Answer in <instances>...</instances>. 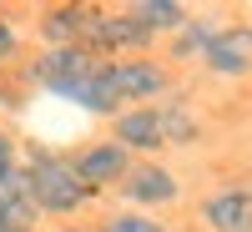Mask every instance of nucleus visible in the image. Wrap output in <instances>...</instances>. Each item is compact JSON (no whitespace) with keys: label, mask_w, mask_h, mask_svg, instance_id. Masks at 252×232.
I'll return each instance as SVG.
<instances>
[{"label":"nucleus","mask_w":252,"mask_h":232,"mask_svg":"<svg viewBox=\"0 0 252 232\" xmlns=\"http://www.w3.org/2000/svg\"><path fill=\"white\" fill-rule=\"evenodd\" d=\"M202 66L222 76V81H242L252 76V20H227V26L212 35V46H207Z\"/></svg>","instance_id":"nucleus-5"},{"label":"nucleus","mask_w":252,"mask_h":232,"mask_svg":"<svg viewBox=\"0 0 252 232\" xmlns=\"http://www.w3.org/2000/svg\"><path fill=\"white\" fill-rule=\"evenodd\" d=\"M86 26H91V5H51L40 10V40L46 51H61V46H86Z\"/></svg>","instance_id":"nucleus-9"},{"label":"nucleus","mask_w":252,"mask_h":232,"mask_svg":"<svg viewBox=\"0 0 252 232\" xmlns=\"http://www.w3.org/2000/svg\"><path fill=\"white\" fill-rule=\"evenodd\" d=\"M116 192L126 197L131 212H152V207H172L182 197V187H177V177L166 172L161 162H131V172H126V182Z\"/></svg>","instance_id":"nucleus-6"},{"label":"nucleus","mask_w":252,"mask_h":232,"mask_svg":"<svg viewBox=\"0 0 252 232\" xmlns=\"http://www.w3.org/2000/svg\"><path fill=\"white\" fill-rule=\"evenodd\" d=\"M61 101H71V106H81L86 116H121V96L111 91V81H106V66L91 71L86 81H76V86L61 96Z\"/></svg>","instance_id":"nucleus-10"},{"label":"nucleus","mask_w":252,"mask_h":232,"mask_svg":"<svg viewBox=\"0 0 252 232\" xmlns=\"http://www.w3.org/2000/svg\"><path fill=\"white\" fill-rule=\"evenodd\" d=\"M217 31H222V20H217V15H187V20H182V31L172 35V61H202Z\"/></svg>","instance_id":"nucleus-12"},{"label":"nucleus","mask_w":252,"mask_h":232,"mask_svg":"<svg viewBox=\"0 0 252 232\" xmlns=\"http://www.w3.org/2000/svg\"><path fill=\"white\" fill-rule=\"evenodd\" d=\"M157 126H161V146H197L202 141V121H197V111L187 106L182 96L157 106Z\"/></svg>","instance_id":"nucleus-11"},{"label":"nucleus","mask_w":252,"mask_h":232,"mask_svg":"<svg viewBox=\"0 0 252 232\" xmlns=\"http://www.w3.org/2000/svg\"><path fill=\"white\" fill-rule=\"evenodd\" d=\"M26 177H31V202L40 217H71L91 202V192L76 182L71 162L46 152V146H31V162H26Z\"/></svg>","instance_id":"nucleus-1"},{"label":"nucleus","mask_w":252,"mask_h":232,"mask_svg":"<svg viewBox=\"0 0 252 232\" xmlns=\"http://www.w3.org/2000/svg\"><path fill=\"white\" fill-rule=\"evenodd\" d=\"M131 10H136V20H141L152 35H177V31H182V20L192 15V10H182L177 0H136Z\"/></svg>","instance_id":"nucleus-13"},{"label":"nucleus","mask_w":252,"mask_h":232,"mask_svg":"<svg viewBox=\"0 0 252 232\" xmlns=\"http://www.w3.org/2000/svg\"><path fill=\"white\" fill-rule=\"evenodd\" d=\"M106 61L101 56H91L86 46H61V51H40L31 66H26V76H31V86H40L46 96H66L76 81H86L91 71H101Z\"/></svg>","instance_id":"nucleus-2"},{"label":"nucleus","mask_w":252,"mask_h":232,"mask_svg":"<svg viewBox=\"0 0 252 232\" xmlns=\"http://www.w3.org/2000/svg\"><path fill=\"white\" fill-rule=\"evenodd\" d=\"M15 51H20V31H15V20L0 15V66H10Z\"/></svg>","instance_id":"nucleus-16"},{"label":"nucleus","mask_w":252,"mask_h":232,"mask_svg":"<svg viewBox=\"0 0 252 232\" xmlns=\"http://www.w3.org/2000/svg\"><path fill=\"white\" fill-rule=\"evenodd\" d=\"M106 81H111V91L121 101H131V106H141V101H157L172 91V71L161 66V61H106Z\"/></svg>","instance_id":"nucleus-4"},{"label":"nucleus","mask_w":252,"mask_h":232,"mask_svg":"<svg viewBox=\"0 0 252 232\" xmlns=\"http://www.w3.org/2000/svg\"><path fill=\"white\" fill-rule=\"evenodd\" d=\"M5 166H15V136L0 126V172H5Z\"/></svg>","instance_id":"nucleus-17"},{"label":"nucleus","mask_w":252,"mask_h":232,"mask_svg":"<svg viewBox=\"0 0 252 232\" xmlns=\"http://www.w3.org/2000/svg\"><path fill=\"white\" fill-rule=\"evenodd\" d=\"M66 162H71L76 182L86 187L91 197H101L106 187H121L126 172H131V157H126L116 141H86V146H81L76 157H66Z\"/></svg>","instance_id":"nucleus-3"},{"label":"nucleus","mask_w":252,"mask_h":232,"mask_svg":"<svg viewBox=\"0 0 252 232\" xmlns=\"http://www.w3.org/2000/svg\"><path fill=\"white\" fill-rule=\"evenodd\" d=\"M197 217L207 232H252V182H232V187H217L207 192Z\"/></svg>","instance_id":"nucleus-7"},{"label":"nucleus","mask_w":252,"mask_h":232,"mask_svg":"<svg viewBox=\"0 0 252 232\" xmlns=\"http://www.w3.org/2000/svg\"><path fill=\"white\" fill-rule=\"evenodd\" d=\"M101 232H166V222L152 217V212H131V207H121V212H111L106 222H101Z\"/></svg>","instance_id":"nucleus-15"},{"label":"nucleus","mask_w":252,"mask_h":232,"mask_svg":"<svg viewBox=\"0 0 252 232\" xmlns=\"http://www.w3.org/2000/svg\"><path fill=\"white\" fill-rule=\"evenodd\" d=\"M111 141L126 157L141 152L152 157L161 152V126H157V106H121V116H111Z\"/></svg>","instance_id":"nucleus-8"},{"label":"nucleus","mask_w":252,"mask_h":232,"mask_svg":"<svg viewBox=\"0 0 252 232\" xmlns=\"http://www.w3.org/2000/svg\"><path fill=\"white\" fill-rule=\"evenodd\" d=\"M56 232H86V227H56Z\"/></svg>","instance_id":"nucleus-18"},{"label":"nucleus","mask_w":252,"mask_h":232,"mask_svg":"<svg viewBox=\"0 0 252 232\" xmlns=\"http://www.w3.org/2000/svg\"><path fill=\"white\" fill-rule=\"evenodd\" d=\"M0 232H5V227H0Z\"/></svg>","instance_id":"nucleus-19"},{"label":"nucleus","mask_w":252,"mask_h":232,"mask_svg":"<svg viewBox=\"0 0 252 232\" xmlns=\"http://www.w3.org/2000/svg\"><path fill=\"white\" fill-rule=\"evenodd\" d=\"M40 212H35V202L31 197H5L0 202V227L5 232H35Z\"/></svg>","instance_id":"nucleus-14"}]
</instances>
